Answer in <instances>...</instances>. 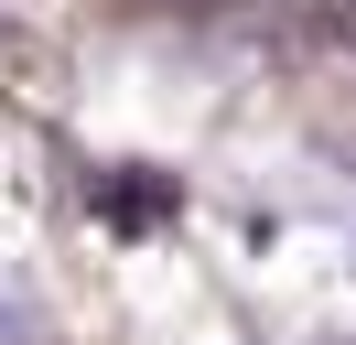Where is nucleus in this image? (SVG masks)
Instances as JSON below:
<instances>
[{
    "label": "nucleus",
    "mask_w": 356,
    "mask_h": 345,
    "mask_svg": "<svg viewBox=\"0 0 356 345\" xmlns=\"http://www.w3.org/2000/svg\"><path fill=\"white\" fill-rule=\"evenodd\" d=\"M33 313H44V302H33V280H22V270H0V345H22Z\"/></svg>",
    "instance_id": "obj_1"
},
{
    "label": "nucleus",
    "mask_w": 356,
    "mask_h": 345,
    "mask_svg": "<svg viewBox=\"0 0 356 345\" xmlns=\"http://www.w3.org/2000/svg\"><path fill=\"white\" fill-rule=\"evenodd\" d=\"M334 33H346V43H356V0H334Z\"/></svg>",
    "instance_id": "obj_2"
}]
</instances>
